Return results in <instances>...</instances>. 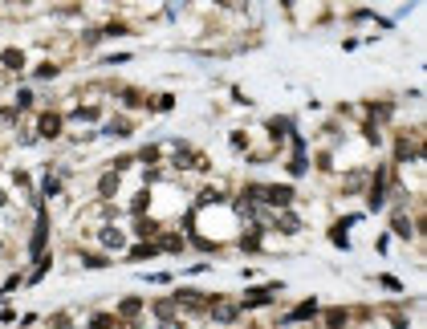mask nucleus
<instances>
[{"label": "nucleus", "instance_id": "obj_1", "mask_svg": "<svg viewBox=\"0 0 427 329\" xmlns=\"http://www.w3.org/2000/svg\"><path fill=\"white\" fill-rule=\"evenodd\" d=\"M261 195H268V203H273V208H289V203H293V187H285V183L261 187Z\"/></svg>", "mask_w": 427, "mask_h": 329}, {"label": "nucleus", "instance_id": "obj_2", "mask_svg": "<svg viewBox=\"0 0 427 329\" xmlns=\"http://www.w3.org/2000/svg\"><path fill=\"white\" fill-rule=\"evenodd\" d=\"M45 228H49V223H45V212H41V216H37V232H33V244H29L33 252H41V248H45Z\"/></svg>", "mask_w": 427, "mask_h": 329}, {"label": "nucleus", "instance_id": "obj_3", "mask_svg": "<svg viewBox=\"0 0 427 329\" xmlns=\"http://www.w3.org/2000/svg\"><path fill=\"white\" fill-rule=\"evenodd\" d=\"M253 305H268V289H248L244 293V309H253Z\"/></svg>", "mask_w": 427, "mask_h": 329}, {"label": "nucleus", "instance_id": "obj_4", "mask_svg": "<svg viewBox=\"0 0 427 329\" xmlns=\"http://www.w3.org/2000/svg\"><path fill=\"white\" fill-rule=\"evenodd\" d=\"M57 130H61V118H57V114H45V118H41V134H45V138H57Z\"/></svg>", "mask_w": 427, "mask_h": 329}, {"label": "nucleus", "instance_id": "obj_5", "mask_svg": "<svg viewBox=\"0 0 427 329\" xmlns=\"http://www.w3.org/2000/svg\"><path fill=\"white\" fill-rule=\"evenodd\" d=\"M318 313V301H301L297 309H293V321H305V317H314Z\"/></svg>", "mask_w": 427, "mask_h": 329}, {"label": "nucleus", "instance_id": "obj_6", "mask_svg": "<svg viewBox=\"0 0 427 329\" xmlns=\"http://www.w3.org/2000/svg\"><path fill=\"white\" fill-rule=\"evenodd\" d=\"M102 244L106 248H122V232L118 228H102Z\"/></svg>", "mask_w": 427, "mask_h": 329}, {"label": "nucleus", "instance_id": "obj_7", "mask_svg": "<svg viewBox=\"0 0 427 329\" xmlns=\"http://www.w3.org/2000/svg\"><path fill=\"white\" fill-rule=\"evenodd\" d=\"M212 313L220 317V321H232V317H236V305H224V301H216V305H212Z\"/></svg>", "mask_w": 427, "mask_h": 329}, {"label": "nucleus", "instance_id": "obj_8", "mask_svg": "<svg viewBox=\"0 0 427 329\" xmlns=\"http://www.w3.org/2000/svg\"><path fill=\"white\" fill-rule=\"evenodd\" d=\"M4 65H8V69H21V65H25V53H21V49H4Z\"/></svg>", "mask_w": 427, "mask_h": 329}, {"label": "nucleus", "instance_id": "obj_9", "mask_svg": "<svg viewBox=\"0 0 427 329\" xmlns=\"http://www.w3.org/2000/svg\"><path fill=\"white\" fill-rule=\"evenodd\" d=\"M183 305H204V293H191V289H183V293H175Z\"/></svg>", "mask_w": 427, "mask_h": 329}, {"label": "nucleus", "instance_id": "obj_10", "mask_svg": "<svg viewBox=\"0 0 427 329\" xmlns=\"http://www.w3.org/2000/svg\"><path fill=\"white\" fill-rule=\"evenodd\" d=\"M289 126H293L289 118H273V122H268V130H273V138H281V130H289Z\"/></svg>", "mask_w": 427, "mask_h": 329}, {"label": "nucleus", "instance_id": "obj_11", "mask_svg": "<svg viewBox=\"0 0 427 329\" xmlns=\"http://www.w3.org/2000/svg\"><path fill=\"white\" fill-rule=\"evenodd\" d=\"M240 248H244V252H257V248H261V236H257V232H248V236L240 240Z\"/></svg>", "mask_w": 427, "mask_h": 329}, {"label": "nucleus", "instance_id": "obj_12", "mask_svg": "<svg viewBox=\"0 0 427 329\" xmlns=\"http://www.w3.org/2000/svg\"><path fill=\"white\" fill-rule=\"evenodd\" d=\"M151 106H155V110H171V106H175V98H171V94H159Z\"/></svg>", "mask_w": 427, "mask_h": 329}, {"label": "nucleus", "instance_id": "obj_13", "mask_svg": "<svg viewBox=\"0 0 427 329\" xmlns=\"http://www.w3.org/2000/svg\"><path fill=\"white\" fill-rule=\"evenodd\" d=\"M143 256H155V248H151V244H143V248H130V260H143Z\"/></svg>", "mask_w": 427, "mask_h": 329}, {"label": "nucleus", "instance_id": "obj_14", "mask_svg": "<svg viewBox=\"0 0 427 329\" xmlns=\"http://www.w3.org/2000/svg\"><path fill=\"white\" fill-rule=\"evenodd\" d=\"M395 232H399V236H415V232H411V223H407L403 216H395Z\"/></svg>", "mask_w": 427, "mask_h": 329}, {"label": "nucleus", "instance_id": "obj_15", "mask_svg": "<svg viewBox=\"0 0 427 329\" xmlns=\"http://www.w3.org/2000/svg\"><path fill=\"white\" fill-rule=\"evenodd\" d=\"M90 325H94V329H110V325H114V321H110L106 313H94V321H90Z\"/></svg>", "mask_w": 427, "mask_h": 329}, {"label": "nucleus", "instance_id": "obj_16", "mask_svg": "<svg viewBox=\"0 0 427 329\" xmlns=\"http://www.w3.org/2000/svg\"><path fill=\"white\" fill-rule=\"evenodd\" d=\"M325 321H329V325L338 329V325H346V313H342V309H334V313H329V317H325Z\"/></svg>", "mask_w": 427, "mask_h": 329}, {"label": "nucleus", "instance_id": "obj_17", "mask_svg": "<svg viewBox=\"0 0 427 329\" xmlns=\"http://www.w3.org/2000/svg\"><path fill=\"white\" fill-rule=\"evenodd\" d=\"M171 309H175V301H159V305H155V313H159V317H171Z\"/></svg>", "mask_w": 427, "mask_h": 329}, {"label": "nucleus", "instance_id": "obj_18", "mask_svg": "<svg viewBox=\"0 0 427 329\" xmlns=\"http://www.w3.org/2000/svg\"><path fill=\"white\" fill-rule=\"evenodd\" d=\"M130 208H134V212H147V191H139V195H134V203H130Z\"/></svg>", "mask_w": 427, "mask_h": 329}, {"label": "nucleus", "instance_id": "obj_19", "mask_svg": "<svg viewBox=\"0 0 427 329\" xmlns=\"http://www.w3.org/2000/svg\"><path fill=\"white\" fill-rule=\"evenodd\" d=\"M122 313H126V317H130V313H139V301H134V297H126V301H122Z\"/></svg>", "mask_w": 427, "mask_h": 329}, {"label": "nucleus", "instance_id": "obj_20", "mask_svg": "<svg viewBox=\"0 0 427 329\" xmlns=\"http://www.w3.org/2000/svg\"><path fill=\"white\" fill-rule=\"evenodd\" d=\"M301 171H305V159H301V155H297V159H293V163H289V175H301Z\"/></svg>", "mask_w": 427, "mask_h": 329}, {"label": "nucleus", "instance_id": "obj_21", "mask_svg": "<svg viewBox=\"0 0 427 329\" xmlns=\"http://www.w3.org/2000/svg\"><path fill=\"white\" fill-rule=\"evenodd\" d=\"M0 203H4V191H0Z\"/></svg>", "mask_w": 427, "mask_h": 329}]
</instances>
